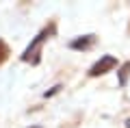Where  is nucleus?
Instances as JSON below:
<instances>
[{"mask_svg": "<svg viewBox=\"0 0 130 128\" xmlns=\"http://www.w3.org/2000/svg\"><path fill=\"white\" fill-rule=\"evenodd\" d=\"M54 33V24H50V26H46L41 33H39L35 39L30 41V46L24 50V54H22V61L24 63H30V65H37L39 61H41V46L48 41V37Z\"/></svg>", "mask_w": 130, "mask_h": 128, "instance_id": "f257e3e1", "label": "nucleus"}, {"mask_svg": "<svg viewBox=\"0 0 130 128\" xmlns=\"http://www.w3.org/2000/svg\"><path fill=\"white\" fill-rule=\"evenodd\" d=\"M113 67H117V59L111 56V54H106V56H102V59L98 61V63H93V67L89 69V76H102V74L111 72Z\"/></svg>", "mask_w": 130, "mask_h": 128, "instance_id": "f03ea898", "label": "nucleus"}, {"mask_svg": "<svg viewBox=\"0 0 130 128\" xmlns=\"http://www.w3.org/2000/svg\"><path fill=\"white\" fill-rule=\"evenodd\" d=\"M93 44H95V35H85V37H78V39H72L70 48L72 50H89Z\"/></svg>", "mask_w": 130, "mask_h": 128, "instance_id": "7ed1b4c3", "label": "nucleus"}, {"mask_svg": "<svg viewBox=\"0 0 130 128\" xmlns=\"http://www.w3.org/2000/svg\"><path fill=\"white\" fill-rule=\"evenodd\" d=\"M128 74H130V61H128V63H124V65H121V69H119V85H126Z\"/></svg>", "mask_w": 130, "mask_h": 128, "instance_id": "20e7f679", "label": "nucleus"}, {"mask_svg": "<svg viewBox=\"0 0 130 128\" xmlns=\"http://www.w3.org/2000/svg\"><path fill=\"white\" fill-rule=\"evenodd\" d=\"M9 54H11V52H9V46L0 39V63H5V61L9 59Z\"/></svg>", "mask_w": 130, "mask_h": 128, "instance_id": "39448f33", "label": "nucleus"}, {"mask_svg": "<svg viewBox=\"0 0 130 128\" xmlns=\"http://www.w3.org/2000/svg\"><path fill=\"white\" fill-rule=\"evenodd\" d=\"M59 89H61V87H59V85H56V87H52V89H50V91H46V98H48V96H54V93H56V91H59Z\"/></svg>", "mask_w": 130, "mask_h": 128, "instance_id": "423d86ee", "label": "nucleus"}, {"mask_svg": "<svg viewBox=\"0 0 130 128\" xmlns=\"http://www.w3.org/2000/svg\"><path fill=\"white\" fill-rule=\"evenodd\" d=\"M30 128H41V126H30Z\"/></svg>", "mask_w": 130, "mask_h": 128, "instance_id": "0eeeda50", "label": "nucleus"}]
</instances>
